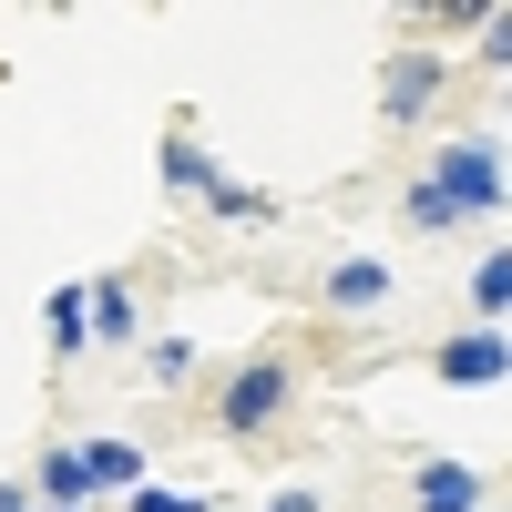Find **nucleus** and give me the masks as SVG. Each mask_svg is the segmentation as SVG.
<instances>
[{
	"mask_svg": "<svg viewBox=\"0 0 512 512\" xmlns=\"http://www.w3.org/2000/svg\"><path fill=\"white\" fill-rule=\"evenodd\" d=\"M287 410V359H256V369H236L226 379V400H216V420L246 441V431H267V420Z\"/></svg>",
	"mask_w": 512,
	"mask_h": 512,
	"instance_id": "nucleus-2",
	"label": "nucleus"
},
{
	"mask_svg": "<svg viewBox=\"0 0 512 512\" xmlns=\"http://www.w3.org/2000/svg\"><path fill=\"white\" fill-rule=\"evenodd\" d=\"M472 318H482V328L512 318V246H492L482 267H472Z\"/></svg>",
	"mask_w": 512,
	"mask_h": 512,
	"instance_id": "nucleus-6",
	"label": "nucleus"
},
{
	"mask_svg": "<svg viewBox=\"0 0 512 512\" xmlns=\"http://www.w3.org/2000/svg\"><path fill=\"white\" fill-rule=\"evenodd\" d=\"M216 216H226V226H256V216H267V205H256L246 185H216Z\"/></svg>",
	"mask_w": 512,
	"mask_h": 512,
	"instance_id": "nucleus-15",
	"label": "nucleus"
},
{
	"mask_svg": "<svg viewBox=\"0 0 512 512\" xmlns=\"http://www.w3.org/2000/svg\"><path fill=\"white\" fill-rule=\"evenodd\" d=\"M0 512H31V502H21V482H0Z\"/></svg>",
	"mask_w": 512,
	"mask_h": 512,
	"instance_id": "nucleus-17",
	"label": "nucleus"
},
{
	"mask_svg": "<svg viewBox=\"0 0 512 512\" xmlns=\"http://www.w3.org/2000/svg\"><path fill=\"white\" fill-rule=\"evenodd\" d=\"M164 185H175V195H216V164H205V144H164Z\"/></svg>",
	"mask_w": 512,
	"mask_h": 512,
	"instance_id": "nucleus-12",
	"label": "nucleus"
},
{
	"mask_svg": "<svg viewBox=\"0 0 512 512\" xmlns=\"http://www.w3.org/2000/svg\"><path fill=\"white\" fill-rule=\"evenodd\" d=\"M123 512H205V502H195V492H154V482H144V492H123Z\"/></svg>",
	"mask_w": 512,
	"mask_h": 512,
	"instance_id": "nucleus-14",
	"label": "nucleus"
},
{
	"mask_svg": "<svg viewBox=\"0 0 512 512\" xmlns=\"http://www.w3.org/2000/svg\"><path fill=\"white\" fill-rule=\"evenodd\" d=\"M277 512H308V492H287V502H277Z\"/></svg>",
	"mask_w": 512,
	"mask_h": 512,
	"instance_id": "nucleus-18",
	"label": "nucleus"
},
{
	"mask_svg": "<svg viewBox=\"0 0 512 512\" xmlns=\"http://www.w3.org/2000/svg\"><path fill=\"white\" fill-rule=\"evenodd\" d=\"M472 472H461V461H431V472H420V512H472Z\"/></svg>",
	"mask_w": 512,
	"mask_h": 512,
	"instance_id": "nucleus-11",
	"label": "nucleus"
},
{
	"mask_svg": "<svg viewBox=\"0 0 512 512\" xmlns=\"http://www.w3.org/2000/svg\"><path fill=\"white\" fill-rule=\"evenodd\" d=\"M82 461H93L103 492H144V451L134 441H82Z\"/></svg>",
	"mask_w": 512,
	"mask_h": 512,
	"instance_id": "nucleus-7",
	"label": "nucleus"
},
{
	"mask_svg": "<svg viewBox=\"0 0 512 512\" xmlns=\"http://www.w3.org/2000/svg\"><path fill=\"white\" fill-rule=\"evenodd\" d=\"M400 216H410L420 236H441V226H461V205H451V185H431V175H420V185H410V205H400Z\"/></svg>",
	"mask_w": 512,
	"mask_h": 512,
	"instance_id": "nucleus-13",
	"label": "nucleus"
},
{
	"mask_svg": "<svg viewBox=\"0 0 512 512\" xmlns=\"http://www.w3.org/2000/svg\"><path fill=\"white\" fill-rule=\"evenodd\" d=\"M82 338H93V287H52V349L72 359Z\"/></svg>",
	"mask_w": 512,
	"mask_h": 512,
	"instance_id": "nucleus-8",
	"label": "nucleus"
},
{
	"mask_svg": "<svg viewBox=\"0 0 512 512\" xmlns=\"http://www.w3.org/2000/svg\"><path fill=\"white\" fill-rule=\"evenodd\" d=\"M41 492H52V502H62V512H72V502H82V492H93V461H82V441H62V451H52V461H41Z\"/></svg>",
	"mask_w": 512,
	"mask_h": 512,
	"instance_id": "nucleus-9",
	"label": "nucleus"
},
{
	"mask_svg": "<svg viewBox=\"0 0 512 512\" xmlns=\"http://www.w3.org/2000/svg\"><path fill=\"white\" fill-rule=\"evenodd\" d=\"M431 369L451 379V390H492V379L512 369V338H502V328H472V338H441V349H431Z\"/></svg>",
	"mask_w": 512,
	"mask_h": 512,
	"instance_id": "nucleus-3",
	"label": "nucleus"
},
{
	"mask_svg": "<svg viewBox=\"0 0 512 512\" xmlns=\"http://www.w3.org/2000/svg\"><path fill=\"white\" fill-rule=\"evenodd\" d=\"M482 52H492V62H512V11H492V21H482Z\"/></svg>",
	"mask_w": 512,
	"mask_h": 512,
	"instance_id": "nucleus-16",
	"label": "nucleus"
},
{
	"mask_svg": "<svg viewBox=\"0 0 512 512\" xmlns=\"http://www.w3.org/2000/svg\"><path fill=\"white\" fill-rule=\"evenodd\" d=\"M93 338H103V349H123V338H134V287H123V277L93 287Z\"/></svg>",
	"mask_w": 512,
	"mask_h": 512,
	"instance_id": "nucleus-10",
	"label": "nucleus"
},
{
	"mask_svg": "<svg viewBox=\"0 0 512 512\" xmlns=\"http://www.w3.org/2000/svg\"><path fill=\"white\" fill-rule=\"evenodd\" d=\"M379 297H390V267H379V256H338L328 267V308H379Z\"/></svg>",
	"mask_w": 512,
	"mask_h": 512,
	"instance_id": "nucleus-5",
	"label": "nucleus"
},
{
	"mask_svg": "<svg viewBox=\"0 0 512 512\" xmlns=\"http://www.w3.org/2000/svg\"><path fill=\"white\" fill-rule=\"evenodd\" d=\"M431 185H451L461 216H492V205H512V195H502V164H492L482 134H472V144H441V154H431Z\"/></svg>",
	"mask_w": 512,
	"mask_h": 512,
	"instance_id": "nucleus-1",
	"label": "nucleus"
},
{
	"mask_svg": "<svg viewBox=\"0 0 512 512\" xmlns=\"http://www.w3.org/2000/svg\"><path fill=\"white\" fill-rule=\"evenodd\" d=\"M431 103H441V62H431V52H390V72H379V113H390V123H420Z\"/></svg>",
	"mask_w": 512,
	"mask_h": 512,
	"instance_id": "nucleus-4",
	"label": "nucleus"
}]
</instances>
